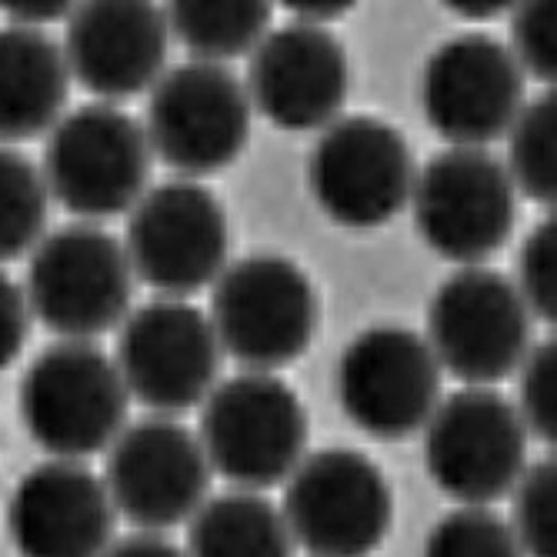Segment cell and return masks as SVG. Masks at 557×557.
Listing matches in <instances>:
<instances>
[{
    "label": "cell",
    "mask_w": 557,
    "mask_h": 557,
    "mask_svg": "<svg viewBox=\"0 0 557 557\" xmlns=\"http://www.w3.org/2000/svg\"><path fill=\"white\" fill-rule=\"evenodd\" d=\"M127 387L117 364L90 341L40 350L21 381V418L54 461H81L111 447L127 421Z\"/></svg>",
    "instance_id": "1"
},
{
    "label": "cell",
    "mask_w": 557,
    "mask_h": 557,
    "mask_svg": "<svg viewBox=\"0 0 557 557\" xmlns=\"http://www.w3.org/2000/svg\"><path fill=\"white\" fill-rule=\"evenodd\" d=\"M208 321L221 350L237 364L271 374L311 347L321 304L300 264L281 255H255L224 268L214 281Z\"/></svg>",
    "instance_id": "2"
},
{
    "label": "cell",
    "mask_w": 557,
    "mask_h": 557,
    "mask_svg": "<svg viewBox=\"0 0 557 557\" xmlns=\"http://www.w3.org/2000/svg\"><path fill=\"white\" fill-rule=\"evenodd\" d=\"M200 447L211 471L237 491H264L294 474L308 447V411L274 374H237L205 400Z\"/></svg>",
    "instance_id": "3"
},
{
    "label": "cell",
    "mask_w": 557,
    "mask_h": 557,
    "mask_svg": "<svg viewBox=\"0 0 557 557\" xmlns=\"http://www.w3.org/2000/svg\"><path fill=\"white\" fill-rule=\"evenodd\" d=\"M134 271L124 244L97 224H67L30 250L27 308L64 341H90L131 311Z\"/></svg>",
    "instance_id": "4"
},
{
    "label": "cell",
    "mask_w": 557,
    "mask_h": 557,
    "mask_svg": "<svg viewBox=\"0 0 557 557\" xmlns=\"http://www.w3.org/2000/svg\"><path fill=\"white\" fill-rule=\"evenodd\" d=\"M40 174L74 218H117L147 194L150 144L131 114L97 100L50 127Z\"/></svg>",
    "instance_id": "5"
},
{
    "label": "cell",
    "mask_w": 557,
    "mask_h": 557,
    "mask_svg": "<svg viewBox=\"0 0 557 557\" xmlns=\"http://www.w3.org/2000/svg\"><path fill=\"white\" fill-rule=\"evenodd\" d=\"M528 428L494 387H465L437 400L424 424L431 481L461 508H487L508 497L528 471Z\"/></svg>",
    "instance_id": "6"
},
{
    "label": "cell",
    "mask_w": 557,
    "mask_h": 557,
    "mask_svg": "<svg viewBox=\"0 0 557 557\" xmlns=\"http://www.w3.org/2000/svg\"><path fill=\"white\" fill-rule=\"evenodd\" d=\"M281 515L311 557H371L391 531L394 494L368 454L327 447L294 468Z\"/></svg>",
    "instance_id": "7"
},
{
    "label": "cell",
    "mask_w": 557,
    "mask_h": 557,
    "mask_svg": "<svg viewBox=\"0 0 557 557\" xmlns=\"http://www.w3.org/2000/svg\"><path fill=\"white\" fill-rule=\"evenodd\" d=\"M414 224L437 258L478 268L508 244L518 218L511 174L487 147H447L414 177Z\"/></svg>",
    "instance_id": "8"
},
{
    "label": "cell",
    "mask_w": 557,
    "mask_h": 557,
    "mask_svg": "<svg viewBox=\"0 0 557 557\" xmlns=\"http://www.w3.org/2000/svg\"><path fill=\"white\" fill-rule=\"evenodd\" d=\"M147 144L184 181L231 168L250 137L247 87L224 64L187 61L150 87Z\"/></svg>",
    "instance_id": "9"
},
{
    "label": "cell",
    "mask_w": 557,
    "mask_h": 557,
    "mask_svg": "<svg viewBox=\"0 0 557 557\" xmlns=\"http://www.w3.org/2000/svg\"><path fill=\"white\" fill-rule=\"evenodd\" d=\"M531 318L515 281L491 268H465L431 297L428 347L437 364L468 387H487L524 364Z\"/></svg>",
    "instance_id": "10"
},
{
    "label": "cell",
    "mask_w": 557,
    "mask_h": 557,
    "mask_svg": "<svg viewBox=\"0 0 557 557\" xmlns=\"http://www.w3.org/2000/svg\"><path fill=\"white\" fill-rule=\"evenodd\" d=\"M411 144L394 124L358 114L324 127L308 161V184L318 208L350 231L384 227L404 211L414 190Z\"/></svg>",
    "instance_id": "11"
},
{
    "label": "cell",
    "mask_w": 557,
    "mask_h": 557,
    "mask_svg": "<svg viewBox=\"0 0 557 557\" xmlns=\"http://www.w3.org/2000/svg\"><path fill=\"white\" fill-rule=\"evenodd\" d=\"M124 250L144 284L181 300L224 274L231 221L205 184L168 181L131 208Z\"/></svg>",
    "instance_id": "12"
},
{
    "label": "cell",
    "mask_w": 557,
    "mask_h": 557,
    "mask_svg": "<svg viewBox=\"0 0 557 557\" xmlns=\"http://www.w3.org/2000/svg\"><path fill=\"white\" fill-rule=\"evenodd\" d=\"M114 364L127 394L144 408L158 418H177L214 391L221 344L205 311L161 297L124 318Z\"/></svg>",
    "instance_id": "13"
},
{
    "label": "cell",
    "mask_w": 557,
    "mask_h": 557,
    "mask_svg": "<svg viewBox=\"0 0 557 557\" xmlns=\"http://www.w3.org/2000/svg\"><path fill=\"white\" fill-rule=\"evenodd\" d=\"M334 384L350 424L377 441H404L437 408L441 364L421 334L377 324L344 347Z\"/></svg>",
    "instance_id": "14"
},
{
    "label": "cell",
    "mask_w": 557,
    "mask_h": 557,
    "mask_svg": "<svg viewBox=\"0 0 557 557\" xmlns=\"http://www.w3.org/2000/svg\"><path fill=\"white\" fill-rule=\"evenodd\" d=\"M524 104V71L497 37L458 34L424 64L421 108L450 147H487L511 131Z\"/></svg>",
    "instance_id": "15"
},
{
    "label": "cell",
    "mask_w": 557,
    "mask_h": 557,
    "mask_svg": "<svg viewBox=\"0 0 557 557\" xmlns=\"http://www.w3.org/2000/svg\"><path fill=\"white\" fill-rule=\"evenodd\" d=\"M104 484L117 515L140 531L161 534L200 511L211 487V465L197 434L184 424L147 418L124 428L111 444Z\"/></svg>",
    "instance_id": "16"
},
{
    "label": "cell",
    "mask_w": 557,
    "mask_h": 557,
    "mask_svg": "<svg viewBox=\"0 0 557 557\" xmlns=\"http://www.w3.org/2000/svg\"><path fill=\"white\" fill-rule=\"evenodd\" d=\"M350 90L344 44L314 24L268 30L250 50L247 97L271 124L284 131H314L341 117Z\"/></svg>",
    "instance_id": "17"
},
{
    "label": "cell",
    "mask_w": 557,
    "mask_h": 557,
    "mask_svg": "<svg viewBox=\"0 0 557 557\" xmlns=\"http://www.w3.org/2000/svg\"><path fill=\"white\" fill-rule=\"evenodd\" d=\"M114 521L104 478L81 461H44L8 497V534L21 557H104Z\"/></svg>",
    "instance_id": "18"
},
{
    "label": "cell",
    "mask_w": 557,
    "mask_h": 557,
    "mask_svg": "<svg viewBox=\"0 0 557 557\" xmlns=\"http://www.w3.org/2000/svg\"><path fill=\"white\" fill-rule=\"evenodd\" d=\"M171 30L164 11L140 0H94L67 17L64 61L71 77L114 104L154 87L168 64Z\"/></svg>",
    "instance_id": "19"
},
{
    "label": "cell",
    "mask_w": 557,
    "mask_h": 557,
    "mask_svg": "<svg viewBox=\"0 0 557 557\" xmlns=\"http://www.w3.org/2000/svg\"><path fill=\"white\" fill-rule=\"evenodd\" d=\"M71 71L58 40L44 30L0 27V140L50 134L67 108Z\"/></svg>",
    "instance_id": "20"
},
{
    "label": "cell",
    "mask_w": 557,
    "mask_h": 557,
    "mask_svg": "<svg viewBox=\"0 0 557 557\" xmlns=\"http://www.w3.org/2000/svg\"><path fill=\"white\" fill-rule=\"evenodd\" d=\"M187 557H294L277 504L258 491L208 497L187 521Z\"/></svg>",
    "instance_id": "21"
},
{
    "label": "cell",
    "mask_w": 557,
    "mask_h": 557,
    "mask_svg": "<svg viewBox=\"0 0 557 557\" xmlns=\"http://www.w3.org/2000/svg\"><path fill=\"white\" fill-rule=\"evenodd\" d=\"M264 0H177L168 8V30L190 50L194 61L224 64L250 54L271 30Z\"/></svg>",
    "instance_id": "22"
},
{
    "label": "cell",
    "mask_w": 557,
    "mask_h": 557,
    "mask_svg": "<svg viewBox=\"0 0 557 557\" xmlns=\"http://www.w3.org/2000/svg\"><path fill=\"white\" fill-rule=\"evenodd\" d=\"M47 184L17 147L0 144V264L17 261L44 240Z\"/></svg>",
    "instance_id": "23"
},
{
    "label": "cell",
    "mask_w": 557,
    "mask_h": 557,
    "mask_svg": "<svg viewBox=\"0 0 557 557\" xmlns=\"http://www.w3.org/2000/svg\"><path fill=\"white\" fill-rule=\"evenodd\" d=\"M508 174L515 190L550 205L557 197V97L544 90L528 100L508 131Z\"/></svg>",
    "instance_id": "24"
},
{
    "label": "cell",
    "mask_w": 557,
    "mask_h": 557,
    "mask_svg": "<svg viewBox=\"0 0 557 557\" xmlns=\"http://www.w3.org/2000/svg\"><path fill=\"white\" fill-rule=\"evenodd\" d=\"M421 557H524V550L511 524L494 511L458 508L431 528Z\"/></svg>",
    "instance_id": "25"
},
{
    "label": "cell",
    "mask_w": 557,
    "mask_h": 557,
    "mask_svg": "<svg viewBox=\"0 0 557 557\" xmlns=\"http://www.w3.org/2000/svg\"><path fill=\"white\" fill-rule=\"evenodd\" d=\"M511 494H515V521H508V524H511L524 557H557V518H554L557 468H554V458L531 465Z\"/></svg>",
    "instance_id": "26"
},
{
    "label": "cell",
    "mask_w": 557,
    "mask_h": 557,
    "mask_svg": "<svg viewBox=\"0 0 557 557\" xmlns=\"http://www.w3.org/2000/svg\"><path fill=\"white\" fill-rule=\"evenodd\" d=\"M518 294L524 297L528 311L541 321L557 318V221L544 218L524 240L518 258Z\"/></svg>",
    "instance_id": "27"
},
{
    "label": "cell",
    "mask_w": 557,
    "mask_h": 557,
    "mask_svg": "<svg viewBox=\"0 0 557 557\" xmlns=\"http://www.w3.org/2000/svg\"><path fill=\"white\" fill-rule=\"evenodd\" d=\"M554 4L534 0V4H518L511 17V54L524 74L541 84L554 87L557 74V37H554Z\"/></svg>",
    "instance_id": "28"
},
{
    "label": "cell",
    "mask_w": 557,
    "mask_h": 557,
    "mask_svg": "<svg viewBox=\"0 0 557 557\" xmlns=\"http://www.w3.org/2000/svg\"><path fill=\"white\" fill-rule=\"evenodd\" d=\"M521 371V421L528 428V434L541 437V441H554L557 434V400H554V374H557V344L544 341L537 344Z\"/></svg>",
    "instance_id": "29"
},
{
    "label": "cell",
    "mask_w": 557,
    "mask_h": 557,
    "mask_svg": "<svg viewBox=\"0 0 557 557\" xmlns=\"http://www.w3.org/2000/svg\"><path fill=\"white\" fill-rule=\"evenodd\" d=\"M27 331H30V308L24 287L0 271V371H8L17 354L27 344Z\"/></svg>",
    "instance_id": "30"
},
{
    "label": "cell",
    "mask_w": 557,
    "mask_h": 557,
    "mask_svg": "<svg viewBox=\"0 0 557 557\" xmlns=\"http://www.w3.org/2000/svg\"><path fill=\"white\" fill-rule=\"evenodd\" d=\"M0 11L17 27H34V30H44V24L71 17V4H64V0H17V4H0Z\"/></svg>",
    "instance_id": "31"
},
{
    "label": "cell",
    "mask_w": 557,
    "mask_h": 557,
    "mask_svg": "<svg viewBox=\"0 0 557 557\" xmlns=\"http://www.w3.org/2000/svg\"><path fill=\"white\" fill-rule=\"evenodd\" d=\"M104 557H187V554L161 534L140 531V534H131L121 541L114 537V544L104 550Z\"/></svg>",
    "instance_id": "32"
},
{
    "label": "cell",
    "mask_w": 557,
    "mask_h": 557,
    "mask_svg": "<svg viewBox=\"0 0 557 557\" xmlns=\"http://www.w3.org/2000/svg\"><path fill=\"white\" fill-rule=\"evenodd\" d=\"M354 4H347V0H304V4H287V11L300 21V24H314V27H324L337 17H344Z\"/></svg>",
    "instance_id": "33"
},
{
    "label": "cell",
    "mask_w": 557,
    "mask_h": 557,
    "mask_svg": "<svg viewBox=\"0 0 557 557\" xmlns=\"http://www.w3.org/2000/svg\"><path fill=\"white\" fill-rule=\"evenodd\" d=\"M454 14L458 17H468V21H491V17H500L508 8H515V4H497V0H487V4H447Z\"/></svg>",
    "instance_id": "34"
}]
</instances>
